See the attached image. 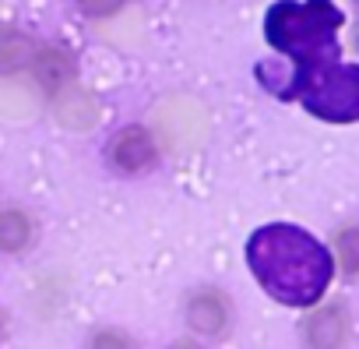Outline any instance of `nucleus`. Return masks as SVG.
<instances>
[{
    "instance_id": "nucleus-9",
    "label": "nucleus",
    "mask_w": 359,
    "mask_h": 349,
    "mask_svg": "<svg viewBox=\"0 0 359 349\" xmlns=\"http://www.w3.org/2000/svg\"><path fill=\"white\" fill-rule=\"evenodd\" d=\"M338 258L345 272H359V226H348L338 233Z\"/></svg>"
},
{
    "instance_id": "nucleus-8",
    "label": "nucleus",
    "mask_w": 359,
    "mask_h": 349,
    "mask_svg": "<svg viewBox=\"0 0 359 349\" xmlns=\"http://www.w3.org/2000/svg\"><path fill=\"white\" fill-rule=\"evenodd\" d=\"M32 57V43L15 32V29H0V64L4 67H15V64H25Z\"/></svg>"
},
{
    "instance_id": "nucleus-6",
    "label": "nucleus",
    "mask_w": 359,
    "mask_h": 349,
    "mask_svg": "<svg viewBox=\"0 0 359 349\" xmlns=\"http://www.w3.org/2000/svg\"><path fill=\"white\" fill-rule=\"evenodd\" d=\"M32 67H36V78L50 88V92H64L71 81H74V60L64 53V50H36L32 57Z\"/></svg>"
},
{
    "instance_id": "nucleus-11",
    "label": "nucleus",
    "mask_w": 359,
    "mask_h": 349,
    "mask_svg": "<svg viewBox=\"0 0 359 349\" xmlns=\"http://www.w3.org/2000/svg\"><path fill=\"white\" fill-rule=\"evenodd\" d=\"M0 328H4V317H0Z\"/></svg>"
},
{
    "instance_id": "nucleus-5",
    "label": "nucleus",
    "mask_w": 359,
    "mask_h": 349,
    "mask_svg": "<svg viewBox=\"0 0 359 349\" xmlns=\"http://www.w3.org/2000/svg\"><path fill=\"white\" fill-rule=\"evenodd\" d=\"M187 321L194 331L201 335H219L226 324H229V300L219 296L215 289H201L191 296L187 303Z\"/></svg>"
},
{
    "instance_id": "nucleus-3",
    "label": "nucleus",
    "mask_w": 359,
    "mask_h": 349,
    "mask_svg": "<svg viewBox=\"0 0 359 349\" xmlns=\"http://www.w3.org/2000/svg\"><path fill=\"white\" fill-rule=\"evenodd\" d=\"M299 103L320 120H359V67L355 64H324L310 71L296 88Z\"/></svg>"
},
{
    "instance_id": "nucleus-7",
    "label": "nucleus",
    "mask_w": 359,
    "mask_h": 349,
    "mask_svg": "<svg viewBox=\"0 0 359 349\" xmlns=\"http://www.w3.org/2000/svg\"><path fill=\"white\" fill-rule=\"evenodd\" d=\"M32 216H25L22 209H8L0 212V251L4 254H22L32 244Z\"/></svg>"
},
{
    "instance_id": "nucleus-4",
    "label": "nucleus",
    "mask_w": 359,
    "mask_h": 349,
    "mask_svg": "<svg viewBox=\"0 0 359 349\" xmlns=\"http://www.w3.org/2000/svg\"><path fill=\"white\" fill-rule=\"evenodd\" d=\"M155 152H158L155 148V138L144 127H137V124L120 127L113 134V141H109V162L120 173H141V169H148L155 162Z\"/></svg>"
},
{
    "instance_id": "nucleus-1",
    "label": "nucleus",
    "mask_w": 359,
    "mask_h": 349,
    "mask_svg": "<svg viewBox=\"0 0 359 349\" xmlns=\"http://www.w3.org/2000/svg\"><path fill=\"white\" fill-rule=\"evenodd\" d=\"M247 265L261 289L285 307H310L324 296L334 261L327 247L299 226L271 223L250 233Z\"/></svg>"
},
{
    "instance_id": "nucleus-10",
    "label": "nucleus",
    "mask_w": 359,
    "mask_h": 349,
    "mask_svg": "<svg viewBox=\"0 0 359 349\" xmlns=\"http://www.w3.org/2000/svg\"><path fill=\"white\" fill-rule=\"evenodd\" d=\"M81 15H92V18H106V15H116L123 8V0H74Z\"/></svg>"
},
{
    "instance_id": "nucleus-2",
    "label": "nucleus",
    "mask_w": 359,
    "mask_h": 349,
    "mask_svg": "<svg viewBox=\"0 0 359 349\" xmlns=\"http://www.w3.org/2000/svg\"><path fill=\"white\" fill-rule=\"evenodd\" d=\"M338 29L341 11L331 0H278V4H271V11L264 15V36L278 53L292 57V88L310 71L338 57Z\"/></svg>"
}]
</instances>
